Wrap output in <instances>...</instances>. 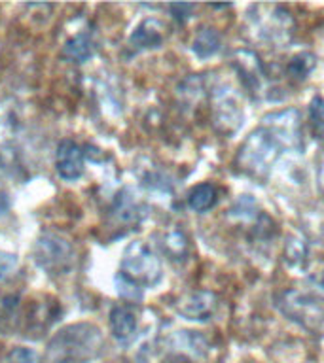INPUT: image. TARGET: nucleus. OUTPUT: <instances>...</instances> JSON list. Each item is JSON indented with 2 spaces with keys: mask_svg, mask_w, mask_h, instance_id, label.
<instances>
[{
  "mask_svg": "<svg viewBox=\"0 0 324 363\" xmlns=\"http://www.w3.org/2000/svg\"><path fill=\"white\" fill-rule=\"evenodd\" d=\"M301 121L298 110L267 113L239 147L237 164L249 174L264 176L284 150H301Z\"/></svg>",
  "mask_w": 324,
  "mask_h": 363,
  "instance_id": "1",
  "label": "nucleus"
},
{
  "mask_svg": "<svg viewBox=\"0 0 324 363\" xmlns=\"http://www.w3.org/2000/svg\"><path fill=\"white\" fill-rule=\"evenodd\" d=\"M161 280V261L142 240L131 242L124 252L119 272L116 274L118 294L127 299H141L144 288Z\"/></svg>",
  "mask_w": 324,
  "mask_h": 363,
  "instance_id": "2",
  "label": "nucleus"
},
{
  "mask_svg": "<svg viewBox=\"0 0 324 363\" xmlns=\"http://www.w3.org/2000/svg\"><path fill=\"white\" fill-rule=\"evenodd\" d=\"M104 350L101 329L93 323H70L53 335L48 345L50 363H91Z\"/></svg>",
  "mask_w": 324,
  "mask_h": 363,
  "instance_id": "3",
  "label": "nucleus"
},
{
  "mask_svg": "<svg viewBox=\"0 0 324 363\" xmlns=\"http://www.w3.org/2000/svg\"><path fill=\"white\" fill-rule=\"evenodd\" d=\"M34 261L51 277L67 274L74 265L72 244L55 233H44L34 244Z\"/></svg>",
  "mask_w": 324,
  "mask_h": 363,
  "instance_id": "4",
  "label": "nucleus"
},
{
  "mask_svg": "<svg viewBox=\"0 0 324 363\" xmlns=\"http://www.w3.org/2000/svg\"><path fill=\"white\" fill-rule=\"evenodd\" d=\"M218 306V297L212 291L207 289H199L193 294L186 295L184 299L178 303V314L184 320H192V322H209L212 314L216 312Z\"/></svg>",
  "mask_w": 324,
  "mask_h": 363,
  "instance_id": "5",
  "label": "nucleus"
},
{
  "mask_svg": "<svg viewBox=\"0 0 324 363\" xmlns=\"http://www.w3.org/2000/svg\"><path fill=\"white\" fill-rule=\"evenodd\" d=\"M254 30L264 42H275V44L279 42L281 44L290 36L292 19L283 8H271V13L256 17Z\"/></svg>",
  "mask_w": 324,
  "mask_h": 363,
  "instance_id": "6",
  "label": "nucleus"
},
{
  "mask_svg": "<svg viewBox=\"0 0 324 363\" xmlns=\"http://www.w3.org/2000/svg\"><path fill=\"white\" fill-rule=\"evenodd\" d=\"M55 170L63 180L74 182L84 174V152L74 140H63L57 146Z\"/></svg>",
  "mask_w": 324,
  "mask_h": 363,
  "instance_id": "7",
  "label": "nucleus"
},
{
  "mask_svg": "<svg viewBox=\"0 0 324 363\" xmlns=\"http://www.w3.org/2000/svg\"><path fill=\"white\" fill-rule=\"evenodd\" d=\"M215 118L218 121V125H220V129L226 130V133H232V130L235 133L239 125H241L243 113H241L237 99H235V95H233L230 87L216 89Z\"/></svg>",
  "mask_w": 324,
  "mask_h": 363,
  "instance_id": "8",
  "label": "nucleus"
},
{
  "mask_svg": "<svg viewBox=\"0 0 324 363\" xmlns=\"http://www.w3.org/2000/svg\"><path fill=\"white\" fill-rule=\"evenodd\" d=\"M233 67H235V72L239 74V79L244 85V89H249L250 93H258L261 89L264 70H261L260 59L252 51H237L233 57Z\"/></svg>",
  "mask_w": 324,
  "mask_h": 363,
  "instance_id": "9",
  "label": "nucleus"
},
{
  "mask_svg": "<svg viewBox=\"0 0 324 363\" xmlns=\"http://www.w3.org/2000/svg\"><path fill=\"white\" fill-rule=\"evenodd\" d=\"M165 40V27L163 23L158 19L148 17L142 23H139V27L133 30L129 36V48L135 51H146L156 50L163 44Z\"/></svg>",
  "mask_w": 324,
  "mask_h": 363,
  "instance_id": "10",
  "label": "nucleus"
},
{
  "mask_svg": "<svg viewBox=\"0 0 324 363\" xmlns=\"http://www.w3.org/2000/svg\"><path fill=\"white\" fill-rule=\"evenodd\" d=\"M139 320L136 312L129 305H116L110 311V331L119 342H129L136 335Z\"/></svg>",
  "mask_w": 324,
  "mask_h": 363,
  "instance_id": "11",
  "label": "nucleus"
},
{
  "mask_svg": "<svg viewBox=\"0 0 324 363\" xmlns=\"http://www.w3.org/2000/svg\"><path fill=\"white\" fill-rule=\"evenodd\" d=\"M281 311L296 322H303V320H311V318H318V308L315 303L306 299V295L300 291H286L281 295Z\"/></svg>",
  "mask_w": 324,
  "mask_h": 363,
  "instance_id": "12",
  "label": "nucleus"
},
{
  "mask_svg": "<svg viewBox=\"0 0 324 363\" xmlns=\"http://www.w3.org/2000/svg\"><path fill=\"white\" fill-rule=\"evenodd\" d=\"M95 42L91 38V34L82 33L76 34L74 38H70L63 48V57L72 62H85L90 61L93 53H95Z\"/></svg>",
  "mask_w": 324,
  "mask_h": 363,
  "instance_id": "13",
  "label": "nucleus"
},
{
  "mask_svg": "<svg viewBox=\"0 0 324 363\" xmlns=\"http://www.w3.org/2000/svg\"><path fill=\"white\" fill-rule=\"evenodd\" d=\"M222 48V36L220 33L212 27L199 28L195 38L192 42V51L199 59H209L216 55Z\"/></svg>",
  "mask_w": 324,
  "mask_h": 363,
  "instance_id": "14",
  "label": "nucleus"
},
{
  "mask_svg": "<svg viewBox=\"0 0 324 363\" xmlns=\"http://www.w3.org/2000/svg\"><path fill=\"white\" fill-rule=\"evenodd\" d=\"M216 199H218V191L212 184H198L188 193V206L193 212H207L215 206Z\"/></svg>",
  "mask_w": 324,
  "mask_h": 363,
  "instance_id": "15",
  "label": "nucleus"
},
{
  "mask_svg": "<svg viewBox=\"0 0 324 363\" xmlns=\"http://www.w3.org/2000/svg\"><path fill=\"white\" fill-rule=\"evenodd\" d=\"M315 67H317V59H315V55L303 51V53H298V55H294L290 59L288 67H286V72H288L290 78L296 79V82H303V79H307V76L315 70Z\"/></svg>",
  "mask_w": 324,
  "mask_h": 363,
  "instance_id": "16",
  "label": "nucleus"
},
{
  "mask_svg": "<svg viewBox=\"0 0 324 363\" xmlns=\"http://www.w3.org/2000/svg\"><path fill=\"white\" fill-rule=\"evenodd\" d=\"M141 204L136 201L129 191H124L122 195H118V201H116V212L122 218V221H139L141 220Z\"/></svg>",
  "mask_w": 324,
  "mask_h": 363,
  "instance_id": "17",
  "label": "nucleus"
},
{
  "mask_svg": "<svg viewBox=\"0 0 324 363\" xmlns=\"http://www.w3.org/2000/svg\"><path fill=\"white\" fill-rule=\"evenodd\" d=\"M309 127L317 140H324V99L315 95L309 102Z\"/></svg>",
  "mask_w": 324,
  "mask_h": 363,
  "instance_id": "18",
  "label": "nucleus"
},
{
  "mask_svg": "<svg viewBox=\"0 0 324 363\" xmlns=\"http://www.w3.org/2000/svg\"><path fill=\"white\" fill-rule=\"evenodd\" d=\"M163 246H165V250H167V254L171 255V259L182 261L184 257H186L188 240H186V237H184V233L178 231V229L167 233Z\"/></svg>",
  "mask_w": 324,
  "mask_h": 363,
  "instance_id": "19",
  "label": "nucleus"
},
{
  "mask_svg": "<svg viewBox=\"0 0 324 363\" xmlns=\"http://www.w3.org/2000/svg\"><path fill=\"white\" fill-rule=\"evenodd\" d=\"M307 257V246L306 242L298 237H290L288 242H286V248H284V261L288 263L292 269H298L306 263Z\"/></svg>",
  "mask_w": 324,
  "mask_h": 363,
  "instance_id": "20",
  "label": "nucleus"
},
{
  "mask_svg": "<svg viewBox=\"0 0 324 363\" xmlns=\"http://www.w3.org/2000/svg\"><path fill=\"white\" fill-rule=\"evenodd\" d=\"M19 267V259L16 254L10 252H0V284H4L10 277H14V272Z\"/></svg>",
  "mask_w": 324,
  "mask_h": 363,
  "instance_id": "21",
  "label": "nucleus"
},
{
  "mask_svg": "<svg viewBox=\"0 0 324 363\" xmlns=\"http://www.w3.org/2000/svg\"><path fill=\"white\" fill-rule=\"evenodd\" d=\"M6 363H38V354L25 346H17L8 354Z\"/></svg>",
  "mask_w": 324,
  "mask_h": 363,
  "instance_id": "22",
  "label": "nucleus"
},
{
  "mask_svg": "<svg viewBox=\"0 0 324 363\" xmlns=\"http://www.w3.org/2000/svg\"><path fill=\"white\" fill-rule=\"evenodd\" d=\"M193 8H195L193 4H173V6H169V10H171V13H173V17H175L176 21H180V23H184L186 19H190Z\"/></svg>",
  "mask_w": 324,
  "mask_h": 363,
  "instance_id": "23",
  "label": "nucleus"
},
{
  "mask_svg": "<svg viewBox=\"0 0 324 363\" xmlns=\"http://www.w3.org/2000/svg\"><path fill=\"white\" fill-rule=\"evenodd\" d=\"M313 286H315V289H317L318 294L324 295V271L318 274V277L313 278Z\"/></svg>",
  "mask_w": 324,
  "mask_h": 363,
  "instance_id": "24",
  "label": "nucleus"
}]
</instances>
